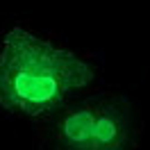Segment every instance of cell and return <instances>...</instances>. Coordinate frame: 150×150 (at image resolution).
<instances>
[{"label": "cell", "mask_w": 150, "mask_h": 150, "mask_svg": "<svg viewBox=\"0 0 150 150\" xmlns=\"http://www.w3.org/2000/svg\"><path fill=\"white\" fill-rule=\"evenodd\" d=\"M100 84L91 59L57 37L14 25L0 37V107L37 123L68 98Z\"/></svg>", "instance_id": "obj_1"}, {"label": "cell", "mask_w": 150, "mask_h": 150, "mask_svg": "<svg viewBox=\"0 0 150 150\" xmlns=\"http://www.w3.org/2000/svg\"><path fill=\"white\" fill-rule=\"evenodd\" d=\"M139 105L114 86H91L34 123V150H137Z\"/></svg>", "instance_id": "obj_2"}]
</instances>
